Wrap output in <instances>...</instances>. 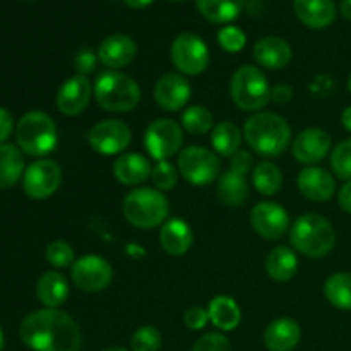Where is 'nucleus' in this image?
I'll use <instances>...</instances> for the list:
<instances>
[{"label":"nucleus","instance_id":"obj_1","mask_svg":"<svg viewBox=\"0 0 351 351\" xmlns=\"http://www.w3.org/2000/svg\"><path fill=\"white\" fill-rule=\"evenodd\" d=\"M19 336L33 351H81L82 335L77 322L58 308H41L23 321Z\"/></svg>","mask_w":351,"mask_h":351},{"label":"nucleus","instance_id":"obj_2","mask_svg":"<svg viewBox=\"0 0 351 351\" xmlns=\"http://www.w3.org/2000/svg\"><path fill=\"white\" fill-rule=\"evenodd\" d=\"M247 144L263 156H278L288 147L291 130L287 120L273 112H257L243 127Z\"/></svg>","mask_w":351,"mask_h":351},{"label":"nucleus","instance_id":"obj_3","mask_svg":"<svg viewBox=\"0 0 351 351\" xmlns=\"http://www.w3.org/2000/svg\"><path fill=\"white\" fill-rule=\"evenodd\" d=\"M290 242L304 256L319 259L328 256L336 243V233L331 223L321 215L307 213L293 223Z\"/></svg>","mask_w":351,"mask_h":351},{"label":"nucleus","instance_id":"obj_4","mask_svg":"<svg viewBox=\"0 0 351 351\" xmlns=\"http://www.w3.org/2000/svg\"><path fill=\"white\" fill-rule=\"evenodd\" d=\"M122 211L130 225L136 228L149 230L167 221L170 204L163 192L158 189L141 187L125 195Z\"/></svg>","mask_w":351,"mask_h":351},{"label":"nucleus","instance_id":"obj_5","mask_svg":"<svg viewBox=\"0 0 351 351\" xmlns=\"http://www.w3.org/2000/svg\"><path fill=\"white\" fill-rule=\"evenodd\" d=\"M96 103L106 112H132L141 101V88L130 75L108 71L98 75L95 82Z\"/></svg>","mask_w":351,"mask_h":351},{"label":"nucleus","instance_id":"obj_6","mask_svg":"<svg viewBox=\"0 0 351 351\" xmlns=\"http://www.w3.org/2000/svg\"><path fill=\"white\" fill-rule=\"evenodd\" d=\"M16 139L21 149L31 156H45L57 146V125L43 112H27L16 127Z\"/></svg>","mask_w":351,"mask_h":351},{"label":"nucleus","instance_id":"obj_7","mask_svg":"<svg viewBox=\"0 0 351 351\" xmlns=\"http://www.w3.org/2000/svg\"><path fill=\"white\" fill-rule=\"evenodd\" d=\"M230 95L233 103L243 112H259L269 103L271 88L261 69L254 65H242L233 72Z\"/></svg>","mask_w":351,"mask_h":351},{"label":"nucleus","instance_id":"obj_8","mask_svg":"<svg viewBox=\"0 0 351 351\" xmlns=\"http://www.w3.org/2000/svg\"><path fill=\"white\" fill-rule=\"evenodd\" d=\"M178 173L192 185H208L218 178L219 161L213 151L189 146L178 153Z\"/></svg>","mask_w":351,"mask_h":351},{"label":"nucleus","instance_id":"obj_9","mask_svg":"<svg viewBox=\"0 0 351 351\" xmlns=\"http://www.w3.org/2000/svg\"><path fill=\"white\" fill-rule=\"evenodd\" d=\"M171 62L185 75H199L208 69V45L194 33H182L171 43Z\"/></svg>","mask_w":351,"mask_h":351},{"label":"nucleus","instance_id":"obj_10","mask_svg":"<svg viewBox=\"0 0 351 351\" xmlns=\"http://www.w3.org/2000/svg\"><path fill=\"white\" fill-rule=\"evenodd\" d=\"M184 143L182 127L171 119H158L147 125L144 134V146L151 158L156 161H167L180 151Z\"/></svg>","mask_w":351,"mask_h":351},{"label":"nucleus","instance_id":"obj_11","mask_svg":"<svg viewBox=\"0 0 351 351\" xmlns=\"http://www.w3.org/2000/svg\"><path fill=\"white\" fill-rule=\"evenodd\" d=\"M71 278L72 283L79 290L88 291V293H98L112 283L113 271L108 261L103 259L101 256L89 254L72 264Z\"/></svg>","mask_w":351,"mask_h":351},{"label":"nucleus","instance_id":"obj_12","mask_svg":"<svg viewBox=\"0 0 351 351\" xmlns=\"http://www.w3.org/2000/svg\"><path fill=\"white\" fill-rule=\"evenodd\" d=\"M88 141L89 146L96 153L103 154V156H113L129 147L130 141H132V132H130L129 125L120 120H101L89 129Z\"/></svg>","mask_w":351,"mask_h":351},{"label":"nucleus","instance_id":"obj_13","mask_svg":"<svg viewBox=\"0 0 351 351\" xmlns=\"http://www.w3.org/2000/svg\"><path fill=\"white\" fill-rule=\"evenodd\" d=\"M62 170L55 161L40 160L31 163L23 175V189L31 199H47L57 192Z\"/></svg>","mask_w":351,"mask_h":351},{"label":"nucleus","instance_id":"obj_14","mask_svg":"<svg viewBox=\"0 0 351 351\" xmlns=\"http://www.w3.org/2000/svg\"><path fill=\"white\" fill-rule=\"evenodd\" d=\"M250 223L261 237L267 240H276L288 232L290 216L287 209L278 202L263 201L254 206L250 211Z\"/></svg>","mask_w":351,"mask_h":351},{"label":"nucleus","instance_id":"obj_15","mask_svg":"<svg viewBox=\"0 0 351 351\" xmlns=\"http://www.w3.org/2000/svg\"><path fill=\"white\" fill-rule=\"evenodd\" d=\"M192 95V88L187 79L177 72H168L158 79L154 86V99L167 112H177L184 108Z\"/></svg>","mask_w":351,"mask_h":351},{"label":"nucleus","instance_id":"obj_16","mask_svg":"<svg viewBox=\"0 0 351 351\" xmlns=\"http://www.w3.org/2000/svg\"><path fill=\"white\" fill-rule=\"evenodd\" d=\"M93 96V86L86 75L75 74L60 86L57 93V108L64 115L75 117L88 108Z\"/></svg>","mask_w":351,"mask_h":351},{"label":"nucleus","instance_id":"obj_17","mask_svg":"<svg viewBox=\"0 0 351 351\" xmlns=\"http://www.w3.org/2000/svg\"><path fill=\"white\" fill-rule=\"evenodd\" d=\"M331 149V137L322 129H305L295 137L293 151L295 160L304 165H314L324 160Z\"/></svg>","mask_w":351,"mask_h":351},{"label":"nucleus","instance_id":"obj_18","mask_svg":"<svg viewBox=\"0 0 351 351\" xmlns=\"http://www.w3.org/2000/svg\"><path fill=\"white\" fill-rule=\"evenodd\" d=\"M298 191L314 202H324L335 195L336 182L328 170L319 167H305L297 177Z\"/></svg>","mask_w":351,"mask_h":351},{"label":"nucleus","instance_id":"obj_19","mask_svg":"<svg viewBox=\"0 0 351 351\" xmlns=\"http://www.w3.org/2000/svg\"><path fill=\"white\" fill-rule=\"evenodd\" d=\"M137 45L129 34L117 33L105 38L98 48V58L105 67L122 69L127 67L136 58Z\"/></svg>","mask_w":351,"mask_h":351},{"label":"nucleus","instance_id":"obj_20","mask_svg":"<svg viewBox=\"0 0 351 351\" xmlns=\"http://www.w3.org/2000/svg\"><path fill=\"white\" fill-rule=\"evenodd\" d=\"M293 9L300 23L312 29H324L336 19L335 0H293Z\"/></svg>","mask_w":351,"mask_h":351},{"label":"nucleus","instance_id":"obj_21","mask_svg":"<svg viewBox=\"0 0 351 351\" xmlns=\"http://www.w3.org/2000/svg\"><path fill=\"white\" fill-rule=\"evenodd\" d=\"M254 58L263 67L280 71L291 60V47L278 36H266L254 45Z\"/></svg>","mask_w":351,"mask_h":351},{"label":"nucleus","instance_id":"obj_22","mask_svg":"<svg viewBox=\"0 0 351 351\" xmlns=\"http://www.w3.org/2000/svg\"><path fill=\"white\" fill-rule=\"evenodd\" d=\"M300 326L290 317H281L271 322L264 332V343L269 351H293L300 341Z\"/></svg>","mask_w":351,"mask_h":351},{"label":"nucleus","instance_id":"obj_23","mask_svg":"<svg viewBox=\"0 0 351 351\" xmlns=\"http://www.w3.org/2000/svg\"><path fill=\"white\" fill-rule=\"evenodd\" d=\"M192 228L180 218H171L163 223L160 230L161 249L170 256H184L192 247Z\"/></svg>","mask_w":351,"mask_h":351},{"label":"nucleus","instance_id":"obj_24","mask_svg":"<svg viewBox=\"0 0 351 351\" xmlns=\"http://www.w3.org/2000/svg\"><path fill=\"white\" fill-rule=\"evenodd\" d=\"M245 171L230 167L218 178V199L228 208H240L249 195Z\"/></svg>","mask_w":351,"mask_h":351},{"label":"nucleus","instance_id":"obj_25","mask_svg":"<svg viewBox=\"0 0 351 351\" xmlns=\"http://www.w3.org/2000/svg\"><path fill=\"white\" fill-rule=\"evenodd\" d=\"M151 165L147 158L137 153L122 154L113 163V175L123 185H139L151 177Z\"/></svg>","mask_w":351,"mask_h":351},{"label":"nucleus","instance_id":"obj_26","mask_svg":"<svg viewBox=\"0 0 351 351\" xmlns=\"http://www.w3.org/2000/svg\"><path fill=\"white\" fill-rule=\"evenodd\" d=\"M36 295L47 308L60 307L69 297L67 278L57 271H47L38 280Z\"/></svg>","mask_w":351,"mask_h":351},{"label":"nucleus","instance_id":"obj_27","mask_svg":"<svg viewBox=\"0 0 351 351\" xmlns=\"http://www.w3.org/2000/svg\"><path fill=\"white\" fill-rule=\"evenodd\" d=\"M208 314L213 326L221 331H233L239 328L240 321H242V311H240L239 304L226 295H218L209 302Z\"/></svg>","mask_w":351,"mask_h":351},{"label":"nucleus","instance_id":"obj_28","mask_svg":"<svg viewBox=\"0 0 351 351\" xmlns=\"http://www.w3.org/2000/svg\"><path fill=\"white\" fill-rule=\"evenodd\" d=\"M298 259L288 247H276L266 257V273L274 281H288L297 274Z\"/></svg>","mask_w":351,"mask_h":351},{"label":"nucleus","instance_id":"obj_29","mask_svg":"<svg viewBox=\"0 0 351 351\" xmlns=\"http://www.w3.org/2000/svg\"><path fill=\"white\" fill-rule=\"evenodd\" d=\"M195 5L208 21L226 24L242 14L243 0H195Z\"/></svg>","mask_w":351,"mask_h":351},{"label":"nucleus","instance_id":"obj_30","mask_svg":"<svg viewBox=\"0 0 351 351\" xmlns=\"http://www.w3.org/2000/svg\"><path fill=\"white\" fill-rule=\"evenodd\" d=\"M24 171V158L14 144H0V189L12 187Z\"/></svg>","mask_w":351,"mask_h":351},{"label":"nucleus","instance_id":"obj_31","mask_svg":"<svg viewBox=\"0 0 351 351\" xmlns=\"http://www.w3.org/2000/svg\"><path fill=\"white\" fill-rule=\"evenodd\" d=\"M211 144H213V149H215L216 153L221 154V156L232 158L233 154H237L240 151V144H242V132H240V129L235 125V123L225 120V122L213 127Z\"/></svg>","mask_w":351,"mask_h":351},{"label":"nucleus","instance_id":"obj_32","mask_svg":"<svg viewBox=\"0 0 351 351\" xmlns=\"http://www.w3.org/2000/svg\"><path fill=\"white\" fill-rule=\"evenodd\" d=\"M324 295L331 305L341 311H351V274L336 273L324 283Z\"/></svg>","mask_w":351,"mask_h":351},{"label":"nucleus","instance_id":"obj_33","mask_svg":"<svg viewBox=\"0 0 351 351\" xmlns=\"http://www.w3.org/2000/svg\"><path fill=\"white\" fill-rule=\"evenodd\" d=\"M252 182L257 192H261L263 195H273L283 185V175L276 165L271 161H263L254 168Z\"/></svg>","mask_w":351,"mask_h":351},{"label":"nucleus","instance_id":"obj_34","mask_svg":"<svg viewBox=\"0 0 351 351\" xmlns=\"http://www.w3.org/2000/svg\"><path fill=\"white\" fill-rule=\"evenodd\" d=\"M213 113L206 106L194 105L189 106L182 113V125L192 136H204L213 129Z\"/></svg>","mask_w":351,"mask_h":351},{"label":"nucleus","instance_id":"obj_35","mask_svg":"<svg viewBox=\"0 0 351 351\" xmlns=\"http://www.w3.org/2000/svg\"><path fill=\"white\" fill-rule=\"evenodd\" d=\"M161 332L154 326H143L137 329L130 339V350L132 351H160L161 348Z\"/></svg>","mask_w":351,"mask_h":351},{"label":"nucleus","instance_id":"obj_36","mask_svg":"<svg viewBox=\"0 0 351 351\" xmlns=\"http://www.w3.org/2000/svg\"><path fill=\"white\" fill-rule=\"evenodd\" d=\"M331 168L341 180H351V139L343 141L332 149Z\"/></svg>","mask_w":351,"mask_h":351},{"label":"nucleus","instance_id":"obj_37","mask_svg":"<svg viewBox=\"0 0 351 351\" xmlns=\"http://www.w3.org/2000/svg\"><path fill=\"white\" fill-rule=\"evenodd\" d=\"M151 180H153L154 187L161 192L171 191L177 185L178 171L170 161H158L151 170Z\"/></svg>","mask_w":351,"mask_h":351},{"label":"nucleus","instance_id":"obj_38","mask_svg":"<svg viewBox=\"0 0 351 351\" xmlns=\"http://www.w3.org/2000/svg\"><path fill=\"white\" fill-rule=\"evenodd\" d=\"M74 249L64 240H55L47 247V261L53 267H67L75 263Z\"/></svg>","mask_w":351,"mask_h":351},{"label":"nucleus","instance_id":"obj_39","mask_svg":"<svg viewBox=\"0 0 351 351\" xmlns=\"http://www.w3.org/2000/svg\"><path fill=\"white\" fill-rule=\"evenodd\" d=\"M218 43L228 53H239L243 50L247 43V36L240 27L225 26L218 33Z\"/></svg>","mask_w":351,"mask_h":351},{"label":"nucleus","instance_id":"obj_40","mask_svg":"<svg viewBox=\"0 0 351 351\" xmlns=\"http://www.w3.org/2000/svg\"><path fill=\"white\" fill-rule=\"evenodd\" d=\"M191 351H232V345L225 335L208 332L194 343Z\"/></svg>","mask_w":351,"mask_h":351},{"label":"nucleus","instance_id":"obj_41","mask_svg":"<svg viewBox=\"0 0 351 351\" xmlns=\"http://www.w3.org/2000/svg\"><path fill=\"white\" fill-rule=\"evenodd\" d=\"M96 64H98V57H96L95 51L89 50V48H82V50H79L77 53H75L74 67L79 75H86V77H88V74H91L96 69Z\"/></svg>","mask_w":351,"mask_h":351},{"label":"nucleus","instance_id":"obj_42","mask_svg":"<svg viewBox=\"0 0 351 351\" xmlns=\"http://www.w3.org/2000/svg\"><path fill=\"white\" fill-rule=\"evenodd\" d=\"M209 322V314L202 307H191L184 314V324L192 331H201Z\"/></svg>","mask_w":351,"mask_h":351},{"label":"nucleus","instance_id":"obj_43","mask_svg":"<svg viewBox=\"0 0 351 351\" xmlns=\"http://www.w3.org/2000/svg\"><path fill=\"white\" fill-rule=\"evenodd\" d=\"M252 163H254V161H252V156H250V153L240 149L239 153L233 154V156H232V165H230V167L239 168V170L249 173L250 168H252Z\"/></svg>","mask_w":351,"mask_h":351},{"label":"nucleus","instance_id":"obj_44","mask_svg":"<svg viewBox=\"0 0 351 351\" xmlns=\"http://www.w3.org/2000/svg\"><path fill=\"white\" fill-rule=\"evenodd\" d=\"M12 129H14L12 115H10L5 108L0 106V143H3V141L10 136Z\"/></svg>","mask_w":351,"mask_h":351},{"label":"nucleus","instance_id":"obj_45","mask_svg":"<svg viewBox=\"0 0 351 351\" xmlns=\"http://www.w3.org/2000/svg\"><path fill=\"white\" fill-rule=\"evenodd\" d=\"M338 202H339V208H341L343 211L351 215V180L346 182V184L341 187V191H339Z\"/></svg>","mask_w":351,"mask_h":351},{"label":"nucleus","instance_id":"obj_46","mask_svg":"<svg viewBox=\"0 0 351 351\" xmlns=\"http://www.w3.org/2000/svg\"><path fill=\"white\" fill-rule=\"evenodd\" d=\"M271 98L278 103H285L291 98V89L288 86H276V88L271 91Z\"/></svg>","mask_w":351,"mask_h":351},{"label":"nucleus","instance_id":"obj_47","mask_svg":"<svg viewBox=\"0 0 351 351\" xmlns=\"http://www.w3.org/2000/svg\"><path fill=\"white\" fill-rule=\"evenodd\" d=\"M123 2L129 7H132V9H144V7L153 3V0H123Z\"/></svg>","mask_w":351,"mask_h":351},{"label":"nucleus","instance_id":"obj_48","mask_svg":"<svg viewBox=\"0 0 351 351\" xmlns=\"http://www.w3.org/2000/svg\"><path fill=\"white\" fill-rule=\"evenodd\" d=\"M341 122H343V125H345V129L350 130V132H351V106H348V108L343 112Z\"/></svg>","mask_w":351,"mask_h":351},{"label":"nucleus","instance_id":"obj_49","mask_svg":"<svg viewBox=\"0 0 351 351\" xmlns=\"http://www.w3.org/2000/svg\"><path fill=\"white\" fill-rule=\"evenodd\" d=\"M341 14L345 19L351 21V0H341Z\"/></svg>","mask_w":351,"mask_h":351},{"label":"nucleus","instance_id":"obj_50","mask_svg":"<svg viewBox=\"0 0 351 351\" xmlns=\"http://www.w3.org/2000/svg\"><path fill=\"white\" fill-rule=\"evenodd\" d=\"M3 343H5L3 341V332H2V329H0V351L3 350Z\"/></svg>","mask_w":351,"mask_h":351},{"label":"nucleus","instance_id":"obj_51","mask_svg":"<svg viewBox=\"0 0 351 351\" xmlns=\"http://www.w3.org/2000/svg\"><path fill=\"white\" fill-rule=\"evenodd\" d=\"M105 351H127V350H123V348H108V350H105Z\"/></svg>","mask_w":351,"mask_h":351},{"label":"nucleus","instance_id":"obj_52","mask_svg":"<svg viewBox=\"0 0 351 351\" xmlns=\"http://www.w3.org/2000/svg\"><path fill=\"white\" fill-rule=\"evenodd\" d=\"M348 89H350V93H351V75H350V79H348Z\"/></svg>","mask_w":351,"mask_h":351}]
</instances>
